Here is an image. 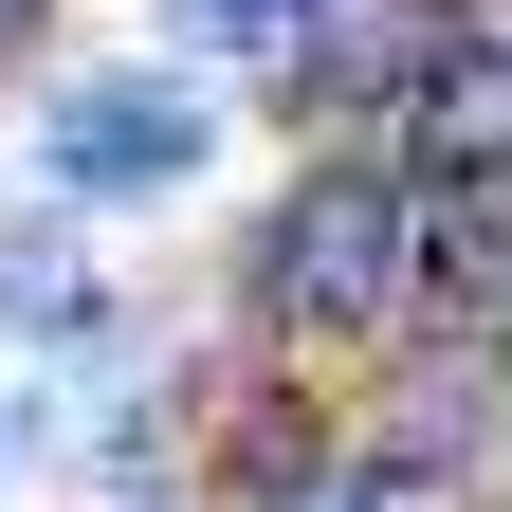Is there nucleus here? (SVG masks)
I'll return each mask as SVG.
<instances>
[{
  "label": "nucleus",
  "mask_w": 512,
  "mask_h": 512,
  "mask_svg": "<svg viewBox=\"0 0 512 512\" xmlns=\"http://www.w3.org/2000/svg\"><path fill=\"white\" fill-rule=\"evenodd\" d=\"M348 512H476V476H439V458H384V476H348Z\"/></svg>",
  "instance_id": "20e7f679"
},
{
  "label": "nucleus",
  "mask_w": 512,
  "mask_h": 512,
  "mask_svg": "<svg viewBox=\"0 0 512 512\" xmlns=\"http://www.w3.org/2000/svg\"><path fill=\"white\" fill-rule=\"evenodd\" d=\"M403 275H421V202L384 165H311L275 202V238H256V311L275 330H384Z\"/></svg>",
  "instance_id": "f257e3e1"
},
{
  "label": "nucleus",
  "mask_w": 512,
  "mask_h": 512,
  "mask_svg": "<svg viewBox=\"0 0 512 512\" xmlns=\"http://www.w3.org/2000/svg\"><path fill=\"white\" fill-rule=\"evenodd\" d=\"M403 183H512V55L494 37H439L421 92H403Z\"/></svg>",
  "instance_id": "7ed1b4c3"
},
{
  "label": "nucleus",
  "mask_w": 512,
  "mask_h": 512,
  "mask_svg": "<svg viewBox=\"0 0 512 512\" xmlns=\"http://www.w3.org/2000/svg\"><path fill=\"white\" fill-rule=\"evenodd\" d=\"M202 92H165V74H92V92H55V128H37V147H55V183H92V202H147V183H183V165H202Z\"/></svg>",
  "instance_id": "f03ea898"
}]
</instances>
